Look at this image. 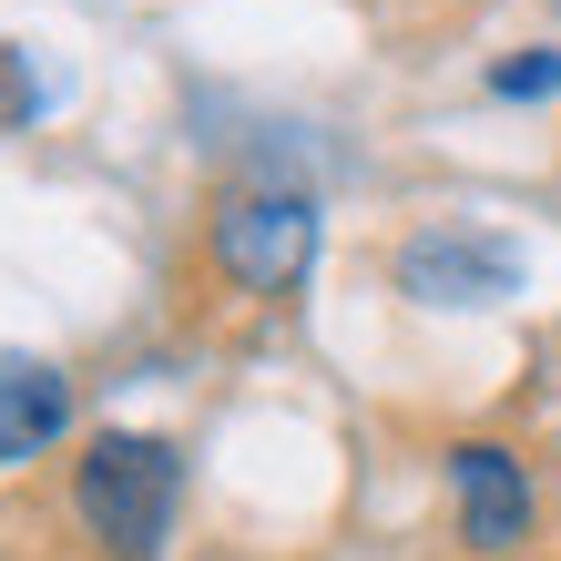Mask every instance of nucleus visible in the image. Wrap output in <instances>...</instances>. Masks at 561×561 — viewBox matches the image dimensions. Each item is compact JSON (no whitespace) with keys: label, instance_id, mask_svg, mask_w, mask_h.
Instances as JSON below:
<instances>
[{"label":"nucleus","instance_id":"obj_1","mask_svg":"<svg viewBox=\"0 0 561 561\" xmlns=\"http://www.w3.org/2000/svg\"><path fill=\"white\" fill-rule=\"evenodd\" d=\"M72 511H82V531L103 541L113 561H153L163 541H174V511H184V459H174V439L103 428V439L72 459Z\"/></svg>","mask_w":561,"mask_h":561},{"label":"nucleus","instance_id":"obj_2","mask_svg":"<svg viewBox=\"0 0 561 561\" xmlns=\"http://www.w3.org/2000/svg\"><path fill=\"white\" fill-rule=\"evenodd\" d=\"M205 245H215V266L236 276L245 296H286L296 276L317 266V194L307 184H245V194L215 205Z\"/></svg>","mask_w":561,"mask_h":561},{"label":"nucleus","instance_id":"obj_3","mask_svg":"<svg viewBox=\"0 0 561 561\" xmlns=\"http://www.w3.org/2000/svg\"><path fill=\"white\" fill-rule=\"evenodd\" d=\"M399 296L419 307H501L520 296V245L490 225H419L399 245Z\"/></svg>","mask_w":561,"mask_h":561},{"label":"nucleus","instance_id":"obj_4","mask_svg":"<svg viewBox=\"0 0 561 561\" xmlns=\"http://www.w3.org/2000/svg\"><path fill=\"white\" fill-rule=\"evenodd\" d=\"M449 511H459V541H470L480 561H501L531 541V470L501 449V439H459L449 449Z\"/></svg>","mask_w":561,"mask_h":561},{"label":"nucleus","instance_id":"obj_5","mask_svg":"<svg viewBox=\"0 0 561 561\" xmlns=\"http://www.w3.org/2000/svg\"><path fill=\"white\" fill-rule=\"evenodd\" d=\"M61 428H72V378L42 357H0V470L42 459Z\"/></svg>","mask_w":561,"mask_h":561},{"label":"nucleus","instance_id":"obj_6","mask_svg":"<svg viewBox=\"0 0 561 561\" xmlns=\"http://www.w3.org/2000/svg\"><path fill=\"white\" fill-rule=\"evenodd\" d=\"M490 92H501V103H541V92H561V51H520V61H501V72H490Z\"/></svg>","mask_w":561,"mask_h":561},{"label":"nucleus","instance_id":"obj_7","mask_svg":"<svg viewBox=\"0 0 561 561\" xmlns=\"http://www.w3.org/2000/svg\"><path fill=\"white\" fill-rule=\"evenodd\" d=\"M31 113H42V82H31L21 51H0V123H31Z\"/></svg>","mask_w":561,"mask_h":561}]
</instances>
